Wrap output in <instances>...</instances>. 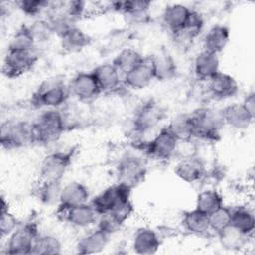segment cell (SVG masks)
<instances>
[{
  "mask_svg": "<svg viewBox=\"0 0 255 255\" xmlns=\"http://www.w3.org/2000/svg\"><path fill=\"white\" fill-rule=\"evenodd\" d=\"M209 230L218 234L226 227L231 225V207L221 206L215 211L208 214Z\"/></svg>",
  "mask_w": 255,
  "mask_h": 255,
  "instance_id": "cell-40",
  "label": "cell"
},
{
  "mask_svg": "<svg viewBox=\"0 0 255 255\" xmlns=\"http://www.w3.org/2000/svg\"><path fill=\"white\" fill-rule=\"evenodd\" d=\"M219 113L224 126L233 129L243 130L253 124L254 116L247 111L242 102H232L224 106Z\"/></svg>",
  "mask_w": 255,
  "mask_h": 255,
  "instance_id": "cell-15",
  "label": "cell"
},
{
  "mask_svg": "<svg viewBox=\"0 0 255 255\" xmlns=\"http://www.w3.org/2000/svg\"><path fill=\"white\" fill-rule=\"evenodd\" d=\"M71 96L69 85L58 77L44 80L31 98V104L38 109H60Z\"/></svg>",
  "mask_w": 255,
  "mask_h": 255,
  "instance_id": "cell-2",
  "label": "cell"
},
{
  "mask_svg": "<svg viewBox=\"0 0 255 255\" xmlns=\"http://www.w3.org/2000/svg\"><path fill=\"white\" fill-rule=\"evenodd\" d=\"M126 222L114 212H106L99 214L96 222V227L109 235H114L119 232Z\"/></svg>",
  "mask_w": 255,
  "mask_h": 255,
  "instance_id": "cell-41",
  "label": "cell"
},
{
  "mask_svg": "<svg viewBox=\"0 0 255 255\" xmlns=\"http://www.w3.org/2000/svg\"><path fill=\"white\" fill-rule=\"evenodd\" d=\"M174 174L183 182L193 184L206 176V165L202 158L192 153L181 157L174 165Z\"/></svg>",
  "mask_w": 255,
  "mask_h": 255,
  "instance_id": "cell-13",
  "label": "cell"
},
{
  "mask_svg": "<svg viewBox=\"0 0 255 255\" xmlns=\"http://www.w3.org/2000/svg\"><path fill=\"white\" fill-rule=\"evenodd\" d=\"M63 244L59 237L53 234H40L35 241L32 254L35 255H57L61 254Z\"/></svg>",
  "mask_w": 255,
  "mask_h": 255,
  "instance_id": "cell-35",
  "label": "cell"
},
{
  "mask_svg": "<svg viewBox=\"0 0 255 255\" xmlns=\"http://www.w3.org/2000/svg\"><path fill=\"white\" fill-rule=\"evenodd\" d=\"M154 80L155 78L150 56L144 57L135 68L123 76L124 85L131 90L145 89Z\"/></svg>",
  "mask_w": 255,
  "mask_h": 255,
  "instance_id": "cell-16",
  "label": "cell"
},
{
  "mask_svg": "<svg viewBox=\"0 0 255 255\" xmlns=\"http://www.w3.org/2000/svg\"><path fill=\"white\" fill-rule=\"evenodd\" d=\"M66 119L60 109H45L32 122L33 142L49 145L59 140L66 130Z\"/></svg>",
  "mask_w": 255,
  "mask_h": 255,
  "instance_id": "cell-1",
  "label": "cell"
},
{
  "mask_svg": "<svg viewBox=\"0 0 255 255\" xmlns=\"http://www.w3.org/2000/svg\"><path fill=\"white\" fill-rule=\"evenodd\" d=\"M150 6H151L150 1L125 0V1L110 2L108 9L129 18L134 23L135 22L141 23V22H144L145 19L147 18Z\"/></svg>",
  "mask_w": 255,
  "mask_h": 255,
  "instance_id": "cell-20",
  "label": "cell"
},
{
  "mask_svg": "<svg viewBox=\"0 0 255 255\" xmlns=\"http://www.w3.org/2000/svg\"><path fill=\"white\" fill-rule=\"evenodd\" d=\"M36 42L30 32L28 25L23 24L18 27L10 38L8 49L12 50H34Z\"/></svg>",
  "mask_w": 255,
  "mask_h": 255,
  "instance_id": "cell-36",
  "label": "cell"
},
{
  "mask_svg": "<svg viewBox=\"0 0 255 255\" xmlns=\"http://www.w3.org/2000/svg\"><path fill=\"white\" fill-rule=\"evenodd\" d=\"M57 212L63 220L77 228H88L92 225H96L99 217L98 212L90 201L69 208H58Z\"/></svg>",
  "mask_w": 255,
  "mask_h": 255,
  "instance_id": "cell-14",
  "label": "cell"
},
{
  "mask_svg": "<svg viewBox=\"0 0 255 255\" xmlns=\"http://www.w3.org/2000/svg\"><path fill=\"white\" fill-rule=\"evenodd\" d=\"M230 40V30L226 25L215 24L205 33L202 46L203 50L219 55L227 47Z\"/></svg>",
  "mask_w": 255,
  "mask_h": 255,
  "instance_id": "cell-24",
  "label": "cell"
},
{
  "mask_svg": "<svg viewBox=\"0 0 255 255\" xmlns=\"http://www.w3.org/2000/svg\"><path fill=\"white\" fill-rule=\"evenodd\" d=\"M39 235V226L35 220H29L25 223H21L19 227L8 236L5 246V254H32L35 241Z\"/></svg>",
  "mask_w": 255,
  "mask_h": 255,
  "instance_id": "cell-6",
  "label": "cell"
},
{
  "mask_svg": "<svg viewBox=\"0 0 255 255\" xmlns=\"http://www.w3.org/2000/svg\"><path fill=\"white\" fill-rule=\"evenodd\" d=\"M132 189L121 182H117L103 189L94 196L90 203L96 209L98 214L118 210L131 202Z\"/></svg>",
  "mask_w": 255,
  "mask_h": 255,
  "instance_id": "cell-4",
  "label": "cell"
},
{
  "mask_svg": "<svg viewBox=\"0 0 255 255\" xmlns=\"http://www.w3.org/2000/svg\"><path fill=\"white\" fill-rule=\"evenodd\" d=\"M191 8L182 3H171L163 9L161 19L164 27L171 33L181 30L190 14Z\"/></svg>",
  "mask_w": 255,
  "mask_h": 255,
  "instance_id": "cell-25",
  "label": "cell"
},
{
  "mask_svg": "<svg viewBox=\"0 0 255 255\" xmlns=\"http://www.w3.org/2000/svg\"><path fill=\"white\" fill-rule=\"evenodd\" d=\"M15 7L24 15L37 19L45 12L49 11L51 1L48 0H18L14 2Z\"/></svg>",
  "mask_w": 255,
  "mask_h": 255,
  "instance_id": "cell-38",
  "label": "cell"
},
{
  "mask_svg": "<svg viewBox=\"0 0 255 255\" xmlns=\"http://www.w3.org/2000/svg\"><path fill=\"white\" fill-rule=\"evenodd\" d=\"M223 205L224 199L222 194L213 187L202 189L195 198V208L207 215Z\"/></svg>",
  "mask_w": 255,
  "mask_h": 255,
  "instance_id": "cell-31",
  "label": "cell"
},
{
  "mask_svg": "<svg viewBox=\"0 0 255 255\" xmlns=\"http://www.w3.org/2000/svg\"><path fill=\"white\" fill-rule=\"evenodd\" d=\"M74 149L53 151L44 156L39 168V180L62 181L74 157Z\"/></svg>",
  "mask_w": 255,
  "mask_h": 255,
  "instance_id": "cell-7",
  "label": "cell"
},
{
  "mask_svg": "<svg viewBox=\"0 0 255 255\" xmlns=\"http://www.w3.org/2000/svg\"><path fill=\"white\" fill-rule=\"evenodd\" d=\"M164 112L162 108L153 100H147L142 103L132 119L133 131L142 134L154 128L163 119Z\"/></svg>",
  "mask_w": 255,
  "mask_h": 255,
  "instance_id": "cell-11",
  "label": "cell"
},
{
  "mask_svg": "<svg viewBox=\"0 0 255 255\" xmlns=\"http://www.w3.org/2000/svg\"><path fill=\"white\" fill-rule=\"evenodd\" d=\"M154 78L160 82H166L176 77L178 73V67L173 56L165 51L159 50L152 56H150Z\"/></svg>",
  "mask_w": 255,
  "mask_h": 255,
  "instance_id": "cell-22",
  "label": "cell"
},
{
  "mask_svg": "<svg viewBox=\"0 0 255 255\" xmlns=\"http://www.w3.org/2000/svg\"><path fill=\"white\" fill-rule=\"evenodd\" d=\"M92 73L94 74L102 93L116 92L122 85H124L123 74L112 62L99 64L92 70Z\"/></svg>",
  "mask_w": 255,
  "mask_h": 255,
  "instance_id": "cell-18",
  "label": "cell"
},
{
  "mask_svg": "<svg viewBox=\"0 0 255 255\" xmlns=\"http://www.w3.org/2000/svg\"><path fill=\"white\" fill-rule=\"evenodd\" d=\"M204 25L205 20L203 15L199 11L191 9L184 27L177 32H180L190 42H193L202 33Z\"/></svg>",
  "mask_w": 255,
  "mask_h": 255,
  "instance_id": "cell-37",
  "label": "cell"
},
{
  "mask_svg": "<svg viewBox=\"0 0 255 255\" xmlns=\"http://www.w3.org/2000/svg\"><path fill=\"white\" fill-rule=\"evenodd\" d=\"M216 235L221 247L228 251H240L244 249L247 247L248 241L251 238L234 228L232 225H229Z\"/></svg>",
  "mask_w": 255,
  "mask_h": 255,
  "instance_id": "cell-30",
  "label": "cell"
},
{
  "mask_svg": "<svg viewBox=\"0 0 255 255\" xmlns=\"http://www.w3.org/2000/svg\"><path fill=\"white\" fill-rule=\"evenodd\" d=\"M231 225L243 234L252 237L255 229L253 209L242 204L231 207Z\"/></svg>",
  "mask_w": 255,
  "mask_h": 255,
  "instance_id": "cell-28",
  "label": "cell"
},
{
  "mask_svg": "<svg viewBox=\"0 0 255 255\" xmlns=\"http://www.w3.org/2000/svg\"><path fill=\"white\" fill-rule=\"evenodd\" d=\"M147 165L142 157L134 154H127L121 158L117 166L118 182L131 189L139 185L145 178Z\"/></svg>",
  "mask_w": 255,
  "mask_h": 255,
  "instance_id": "cell-10",
  "label": "cell"
},
{
  "mask_svg": "<svg viewBox=\"0 0 255 255\" xmlns=\"http://www.w3.org/2000/svg\"><path fill=\"white\" fill-rule=\"evenodd\" d=\"M28 27L36 44L48 42L55 35L53 26L48 20V18L34 19L33 22H31L30 25H28Z\"/></svg>",
  "mask_w": 255,
  "mask_h": 255,
  "instance_id": "cell-39",
  "label": "cell"
},
{
  "mask_svg": "<svg viewBox=\"0 0 255 255\" xmlns=\"http://www.w3.org/2000/svg\"><path fill=\"white\" fill-rule=\"evenodd\" d=\"M178 141H191L194 138V127L188 114L175 116L166 126Z\"/></svg>",
  "mask_w": 255,
  "mask_h": 255,
  "instance_id": "cell-32",
  "label": "cell"
},
{
  "mask_svg": "<svg viewBox=\"0 0 255 255\" xmlns=\"http://www.w3.org/2000/svg\"><path fill=\"white\" fill-rule=\"evenodd\" d=\"M209 94L216 100H227L235 97L239 92L237 80L230 74L219 71L207 82Z\"/></svg>",
  "mask_w": 255,
  "mask_h": 255,
  "instance_id": "cell-17",
  "label": "cell"
},
{
  "mask_svg": "<svg viewBox=\"0 0 255 255\" xmlns=\"http://www.w3.org/2000/svg\"><path fill=\"white\" fill-rule=\"evenodd\" d=\"M179 141L167 128H161L159 131L149 140L141 144L144 153L156 160H168L178 150Z\"/></svg>",
  "mask_w": 255,
  "mask_h": 255,
  "instance_id": "cell-8",
  "label": "cell"
},
{
  "mask_svg": "<svg viewBox=\"0 0 255 255\" xmlns=\"http://www.w3.org/2000/svg\"><path fill=\"white\" fill-rule=\"evenodd\" d=\"M161 245L158 233L147 226H142L136 229L132 236L131 248L133 252L140 255L155 254Z\"/></svg>",
  "mask_w": 255,
  "mask_h": 255,
  "instance_id": "cell-19",
  "label": "cell"
},
{
  "mask_svg": "<svg viewBox=\"0 0 255 255\" xmlns=\"http://www.w3.org/2000/svg\"><path fill=\"white\" fill-rule=\"evenodd\" d=\"M181 224L185 231L193 235H204L209 230L208 215L196 209L184 211L181 218Z\"/></svg>",
  "mask_w": 255,
  "mask_h": 255,
  "instance_id": "cell-29",
  "label": "cell"
},
{
  "mask_svg": "<svg viewBox=\"0 0 255 255\" xmlns=\"http://www.w3.org/2000/svg\"><path fill=\"white\" fill-rule=\"evenodd\" d=\"M21 224L20 220L9 210L1 211L0 217V233L2 237L9 236Z\"/></svg>",
  "mask_w": 255,
  "mask_h": 255,
  "instance_id": "cell-43",
  "label": "cell"
},
{
  "mask_svg": "<svg viewBox=\"0 0 255 255\" xmlns=\"http://www.w3.org/2000/svg\"><path fill=\"white\" fill-rule=\"evenodd\" d=\"M189 115L194 127V138L210 142H216L220 138V129L224 124L219 112L208 107H200Z\"/></svg>",
  "mask_w": 255,
  "mask_h": 255,
  "instance_id": "cell-3",
  "label": "cell"
},
{
  "mask_svg": "<svg viewBox=\"0 0 255 255\" xmlns=\"http://www.w3.org/2000/svg\"><path fill=\"white\" fill-rule=\"evenodd\" d=\"M68 85L71 95L81 102H91L102 94L92 71L78 72Z\"/></svg>",
  "mask_w": 255,
  "mask_h": 255,
  "instance_id": "cell-12",
  "label": "cell"
},
{
  "mask_svg": "<svg viewBox=\"0 0 255 255\" xmlns=\"http://www.w3.org/2000/svg\"><path fill=\"white\" fill-rule=\"evenodd\" d=\"M9 203L8 201H6L5 197L2 196V200H1V211H5V210H9Z\"/></svg>",
  "mask_w": 255,
  "mask_h": 255,
  "instance_id": "cell-45",
  "label": "cell"
},
{
  "mask_svg": "<svg viewBox=\"0 0 255 255\" xmlns=\"http://www.w3.org/2000/svg\"><path fill=\"white\" fill-rule=\"evenodd\" d=\"M0 142L3 149L14 150L33 144L32 122L6 121L1 125Z\"/></svg>",
  "mask_w": 255,
  "mask_h": 255,
  "instance_id": "cell-5",
  "label": "cell"
},
{
  "mask_svg": "<svg viewBox=\"0 0 255 255\" xmlns=\"http://www.w3.org/2000/svg\"><path fill=\"white\" fill-rule=\"evenodd\" d=\"M220 71L219 55L201 50L193 60V72L197 80L208 82Z\"/></svg>",
  "mask_w": 255,
  "mask_h": 255,
  "instance_id": "cell-21",
  "label": "cell"
},
{
  "mask_svg": "<svg viewBox=\"0 0 255 255\" xmlns=\"http://www.w3.org/2000/svg\"><path fill=\"white\" fill-rule=\"evenodd\" d=\"M143 58L144 57L137 50L127 47L121 49L118 52L112 63L124 76L125 74L135 68L143 60Z\"/></svg>",
  "mask_w": 255,
  "mask_h": 255,
  "instance_id": "cell-34",
  "label": "cell"
},
{
  "mask_svg": "<svg viewBox=\"0 0 255 255\" xmlns=\"http://www.w3.org/2000/svg\"><path fill=\"white\" fill-rule=\"evenodd\" d=\"M242 104L252 116H255V93L253 91L247 93L242 100Z\"/></svg>",
  "mask_w": 255,
  "mask_h": 255,
  "instance_id": "cell-44",
  "label": "cell"
},
{
  "mask_svg": "<svg viewBox=\"0 0 255 255\" xmlns=\"http://www.w3.org/2000/svg\"><path fill=\"white\" fill-rule=\"evenodd\" d=\"M110 238L111 235L96 227L94 230L88 232L78 240L76 250L80 254L101 253L108 246Z\"/></svg>",
  "mask_w": 255,
  "mask_h": 255,
  "instance_id": "cell-26",
  "label": "cell"
},
{
  "mask_svg": "<svg viewBox=\"0 0 255 255\" xmlns=\"http://www.w3.org/2000/svg\"><path fill=\"white\" fill-rule=\"evenodd\" d=\"M89 188L80 181H70L63 184L58 208H69L75 205L89 202Z\"/></svg>",
  "mask_w": 255,
  "mask_h": 255,
  "instance_id": "cell-23",
  "label": "cell"
},
{
  "mask_svg": "<svg viewBox=\"0 0 255 255\" xmlns=\"http://www.w3.org/2000/svg\"><path fill=\"white\" fill-rule=\"evenodd\" d=\"M62 188H63L62 181L39 180L35 190L36 197L44 205L58 206Z\"/></svg>",
  "mask_w": 255,
  "mask_h": 255,
  "instance_id": "cell-33",
  "label": "cell"
},
{
  "mask_svg": "<svg viewBox=\"0 0 255 255\" xmlns=\"http://www.w3.org/2000/svg\"><path fill=\"white\" fill-rule=\"evenodd\" d=\"M61 47L65 52L77 53L91 45L92 38L77 25L68 29L60 37Z\"/></svg>",
  "mask_w": 255,
  "mask_h": 255,
  "instance_id": "cell-27",
  "label": "cell"
},
{
  "mask_svg": "<svg viewBox=\"0 0 255 255\" xmlns=\"http://www.w3.org/2000/svg\"><path fill=\"white\" fill-rule=\"evenodd\" d=\"M39 55L36 50H12L7 49L5 54L2 72L9 79L19 78L28 73L37 63Z\"/></svg>",
  "mask_w": 255,
  "mask_h": 255,
  "instance_id": "cell-9",
  "label": "cell"
},
{
  "mask_svg": "<svg viewBox=\"0 0 255 255\" xmlns=\"http://www.w3.org/2000/svg\"><path fill=\"white\" fill-rule=\"evenodd\" d=\"M88 3L82 0H70V1H63L61 10L66 13L70 18L74 21H78L84 15H86L88 10Z\"/></svg>",
  "mask_w": 255,
  "mask_h": 255,
  "instance_id": "cell-42",
  "label": "cell"
}]
</instances>
